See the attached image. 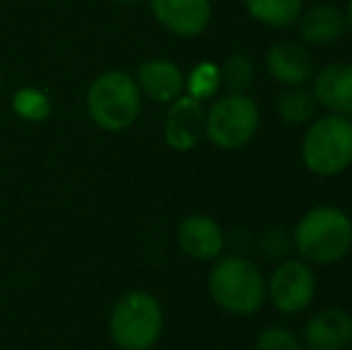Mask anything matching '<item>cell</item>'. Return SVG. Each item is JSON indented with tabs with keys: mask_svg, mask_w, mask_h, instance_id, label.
I'll return each mask as SVG.
<instances>
[{
	"mask_svg": "<svg viewBox=\"0 0 352 350\" xmlns=\"http://www.w3.org/2000/svg\"><path fill=\"white\" fill-rule=\"evenodd\" d=\"M292 248L307 264L340 262L352 250V219L338 206H316L297 221Z\"/></svg>",
	"mask_w": 352,
	"mask_h": 350,
	"instance_id": "1",
	"label": "cell"
},
{
	"mask_svg": "<svg viewBox=\"0 0 352 350\" xmlns=\"http://www.w3.org/2000/svg\"><path fill=\"white\" fill-rule=\"evenodd\" d=\"M209 293L221 309L240 317L256 314L266 303V281L245 257H218L209 274Z\"/></svg>",
	"mask_w": 352,
	"mask_h": 350,
	"instance_id": "2",
	"label": "cell"
},
{
	"mask_svg": "<svg viewBox=\"0 0 352 350\" xmlns=\"http://www.w3.org/2000/svg\"><path fill=\"white\" fill-rule=\"evenodd\" d=\"M87 111L91 122L101 130H130L142 113V91L135 77L122 70L98 75L87 91Z\"/></svg>",
	"mask_w": 352,
	"mask_h": 350,
	"instance_id": "3",
	"label": "cell"
},
{
	"mask_svg": "<svg viewBox=\"0 0 352 350\" xmlns=\"http://www.w3.org/2000/svg\"><path fill=\"white\" fill-rule=\"evenodd\" d=\"M302 164L319 177L340 175L352 166V120L345 116L319 118L302 140Z\"/></svg>",
	"mask_w": 352,
	"mask_h": 350,
	"instance_id": "4",
	"label": "cell"
},
{
	"mask_svg": "<svg viewBox=\"0 0 352 350\" xmlns=\"http://www.w3.org/2000/svg\"><path fill=\"white\" fill-rule=\"evenodd\" d=\"M108 331L122 350H151L163 333L161 303L146 290H130L116 303Z\"/></svg>",
	"mask_w": 352,
	"mask_h": 350,
	"instance_id": "5",
	"label": "cell"
},
{
	"mask_svg": "<svg viewBox=\"0 0 352 350\" xmlns=\"http://www.w3.org/2000/svg\"><path fill=\"white\" fill-rule=\"evenodd\" d=\"M259 130V106L247 94H226L206 111L204 135L218 149L235 151L247 146Z\"/></svg>",
	"mask_w": 352,
	"mask_h": 350,
	"instance_id": "6",
	"label": "cell"
},
{
	"mask_svg": "<svg viewBox=\"0 0 352 350\" xmlns=\"http://www.w3.org/2000/svg\"><path fill=\"white\" fill-rule=\"evenodd\" d=\"M316 295V276L305 259H285L266 283V298L280 314H300Z\"/></svg>",
	"mask_w": 352,
	"mask_h": 350,
	"instance_id": "7",
	"label": "cell"
},
{
	"mask_svg": "<svg viewBox=\"0 0 352 350\" xmlns=\"http://www.w3.org/2000/svg\"><path fill=\"white\" fill-rule=\"evenodd\" d=\"M206 125V111L201 101L192 98L190 94H182L168 108L166 122H163V137L168 146L175 151H190L204 137Z\"/></svg>",
	"mask_w": 352,
	"mask_h": 350,
	"instance_id": "8",
	"label": "cell"
},
{
	"mask_svg": "<svg viewBox=\"0 0 352 350\" xmlns=\"http://www.w3.org/2000/svg\"><path fill=\"white\" fill-rule=\"evenodd\" d=\"M163 29L182 39H195L211 22V0H148Z\"/></svg>",
	"mask_w": 352,
	"mask_h": 350,
	"instance_id": "9",
	"label": "cell"
},
{
	"mask_svg": "<svg viewBox=\"0 0 352 350\" xmlns=\"http://www.w3.org/2000/svg\"><path fill=\"white\" fill-rule=\"evenodd\" d=\"M175 240L187 257L197 262H216L226 248V235L216 219L206 214H190L177 223Z\"/></svg>",
	"mask_w": 352,
	"mask_h": 350,
	"instance_id": "10",
	"label": "cell"
},
{
	"mask_svg": "<svg viewBox=\"0 0 352 350\" xmlns=\"http://www.w3.org/2000/svg\"><path fill=\"white\" fill-rule=\"evenodd\" d=\"M309 350H345L352 343V314L331 307L316 312L302 331Z\"/></svg>",
	"mask_w": 352,
	"mask_h": 350,
	"instance_id": "11",
	"label": "cell"
},
{
	"mask_svg": "<svg viewBox=\"0 0 352 350\" xmlns=\"http://www.w3.org/2000/svg\"><path fill=\"white\" fill-rule=\"evenodd\" d=\"M316 103L336 116H352V63H331L314 75Z\"/></svg>",
	"mask_w": 352,
	"mask_h": 350,
	"instance_id": "12",
	"label": "cell"
},
{
	"mask_svg": "<svg viewBox=\"0 0 352 350\" xmlns=\"http://www.w3.org/2000/svg\"><path fill=\"white\" fill-rule=\"evenodd\" d=\"M142 94H146L151 101L173 103L177 96L185 94V75L182 70L168 58H151L137 67L135 77Z\"/></svg>",
	"mask_w": 352,
	"mask_h": 350,
	"instance_id": "13",
	"label": "cell"
},
{
	"mask_svg": "<svg viewBox=\"0 0 352 350\" xmlns=\"http://www.w3.org/2000/svg\"><path fill=\"white\" fill-rule=\"evenodd\" d=\"M266 67L276 82L285 87H302L314 75V63L302 43L278 41L266 53Z\"/></svg>",
	"mask_w": 352,
	"mask_h": 350,
	"instance_id": "14",
	"label": "cell"
},
{
	"mask_svg": "<svg viewBox=\"0 0 352 350\" xmlns=\"http://www.w3.org/2000/svg\"><path fill=\"white\" fill-rule=\"evenodd\" d=\"M348 29L345 14L336 5H314L300 14V36L311 46H329Z\"/></svg>",
	"mask_w": 352,
	"mask_h": 350,
	"instance_id": "15",
	"label": "cell"
},
{
	"mask_svg": "<svg viewBox=\"0 0 352 350\" xmlns=\"http://www.w3.org/2000/svg\"><path fill=\"white\" fill-rule=\"evenodd\" d=\"M245 8L256 22L271 29H285L302 14V0H245Z\"/></svg>",
	"mask_w": 352,
	"mask_h": 350,
	"instance_id": "16",
	"label": "cell"
},
{
	"mask_svg": "<svg viewBox=\"0 0 352 350\" xmlns=\"http://www.w3.org/2000/svg\"><path fill=\"white\" fill-rule=\"evenodd\" d=\"M276 111L285 125H305L314 118L316 98L302 87H287L276 101Z\"/></svg>",
	"mask_w": 352,
	"mask_h": 350,
	"instance_id": "17",
	"label": "cell"
},
{
	"mask_svg": "<svg viewBox=\"0 0 352 350\" xmlns=\"http://www.w3.org/2000/svg\"><path fill=\"white\" fill-rule=\"evenodd\" d=\"M12 111L27 122H43L51 118V98L41 89L24 87L12 96Z\"/></svg>",
	"mask_w": 352,
	"mask_h": 350,
	"instance_id": "18",
	"label": "cell"
},
{
	"mask_svg": "<svg viewBox=\"0 0 352 350\" xmlns=\"http://www.w3.org/2000/svg\"><path fill=\"white\" fill-rule=\"evenodd\" d=\"M218 70H221V85H226L235 94H245L254 82V63L242 53L228 56Z\"/></svg>",
	"mask_w": 352,
	"mask_h": 350,
	"instance_id": "19",
	"label": "cell"
},
{
	"mask_svg": "<svg viewBox=\"0 0 352 350\" xmlns=\"http://www.w3.org/2000/svg\"><path fill=\"white\" fill-rule=\"evenodd\" d=\"M185 89L197 101L213 98L218 89H221V70H218V65H213V63H199L185 80Z\"/></svg>",
	"mask_w": 352,
	"mask_h": 350,
	"instance_id": "20",
	"label": "cell"
},
{
	"mask_svg": "<svg viewBox=\"0 0 352 350\" xmlns=\"http://www.w3.org/2000/svg\"><path fill=\"white\" fill-rule=\"evenodd\" d=\"M254 346L256 350H302V341L285 327H266Z\"/></svg>",
	"mask_w": 352,
	"mask_h": 350,
	"instance_id": "21",
	"label": "cell"
},
{
	"mask_svg": "<svg viewBox=\"0 0 352 350\" xmlns=\"http://www.w3.org/2000/svg\"><path fill=\"white\" fill-rule=\"evenodd\" d=\"M259 248L269 259L285 257L287 250L292 248V235H287L285 230H280V228H271V230H266V233L261 235Z\"/></svg>",
	"mask_w": 352,
	"mask_h": 350,
	"instance_id": "22",
	"label": "cell"
},
{
	"mask_svg": "<svg viewBox=\"0 0 352 350\" xmlns=\"http://www.w3.org/2000/svg\"><path fill=\"white\" fill-rule=\"evenodd\" d=\"M345 22H348V27L352 29V0H350V5H348V12H345Z\"/></svg>",
	"mask_w": 352,
	"mask_h": 350,
	"instance_id": "23",
	"label": "cell"
},
{
	"mask_svg": "<svg viewBox=\"0 0 352 350\" xmlns=\"http://www.w3.org/2000/svg\"><path fill=\"white\" fill-rule=\"evenodd\" d=\"M116 3H140V0H116Z\"/></svg>",
	"mask_w": 352,
	"mask_h": 350,
	"instance_id": "24",
	"label": "cell"
}]
</instances>
